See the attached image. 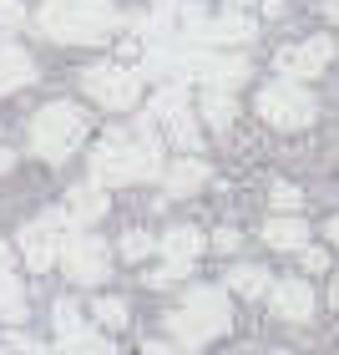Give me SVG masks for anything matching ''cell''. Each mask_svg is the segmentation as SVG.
I'll return each instance as SVG.
<instances>
[{
    "label": "cell",
    "mask_w": 339,
    "mask_h": 355,
    "mask_svg": "<svg viewBox=\"0 0 339 355\" xmlns=\"http://www.w3.org/2000/svg\"><path fill=\"white\" fill-rule=\"evenodd\" d=\"M163 173V137L147 122V112L137 117L132 132H107L91 153V183L102 188H122V183H147V178Z\"/></svg>",
    "instance_id": "cell-1"
},
{
    "label": "cell",
    "mask_w": 339,
    "mask_h": 355,
    "mask_svg": "<svg viewBox=\"0 0 339 355\" xmlns=\"http://www.w3.org/2000/svg\"><path fill=\"white\" fill-rule=\"evenodd\" d=\"M36 26L66 46H102L122 26V15L111 0H46L36 10Z\"/></svg>",
    "instance_id": "cell-2"
},
{
    "label": "cell",
    "mask_w": 339,
    "mask_h": 355,
    "mask_svg": "<svg viewBox=\"0 0 339 355\" xmlns=\"http://www.w3.org/2000/svg\"><path fill=\"white\" fill-rule=\"evenodd\" d=\"M228 325H233L228 295L213 289V284L187 289V300L177 304V310H167V335H172V345H183V350H198L208 340H218Z\"/></svg>",
    "instance_id": "cell-3"
},
{
    "label": "cell",
    "mask_w": 339,
    "mask_h": 355,
    "mask_svg": "<svg viewBox=\"0 0 339 355\" xmlns=\"http://www.w3.org/2000/svg\"><path fill=\"white\" fill-rule=\"evenodd\" d=\"M86 112L71 102H46L36 117H30V153L46 157V163H66V157L86 142Z\"/></svg>",
    "instance_id": "cell-4"
},
{
    "label": "cell",
    "mask_w": 339,
    "mask_h": 355,
    "mask_svg": "<svg viewBox=\"0 0 339 355\" xmlns=\"http://www.w3.org/2000/svg\"><path fill=\"white\" fill-rule=\"evenodd\" d=\"M147 122L157 127V137H167V142H177L183 153H198L203 148V127H198V112L187 107V92L177 87V82H167L163 92L147 102Z\"/></svg>",
    "instance_id": "cell-5"
},
{
    "label": "cell",
    "mask_w": 339,
    "mask_h": 355,
    "mask_svg": "<svg viewBox=\"0 0 339 355\" xmlns=\"http://www.w3.org/2000/svg\"><path fill=\"white\" fill-rule=\"evenodd\" d=\"M258 117H264L268 127H284V132H299V127H309L319 117V102L309 96V87L304 82H268L264 92H258Z\"/></svg>",
    "instance_id": "cell-6"
},
{
    "label": "cell",
    "mask_w": 339,
    "mask_h": 355,
    "mask_svg": "<svg viewBox=\"0 0 339 355\" xmlns=\"http://www.w3.org/2000/svg\"><path fill=\"white\" fill-rule=\"evenodd\" d=\"M203 249H208V239L203 229H192V223H172V229L157 239V254H163V264H157L152 274H142L152 289H163L172 279H183V274H192V264L203 259Z\"/></svg>",
    "instance_id": "cell-7"
},
{
    "label": "cell",
    "mask_w": 339,
    "mask_h": 355,
    "mask_svg": "<svg viewBox=\"0 0 339 355\" xmlns=\"http://www.w3.org/2000/svg\"><path fill=\"white\" fill-rule=\"evenodd\" d=\"M82 92L91 96L96 107H107V112H127V107H137V96H142V76L132 67L96 61V67L82 71Z\"/></svg>",
    "instance_id": "cell-8"
},
{
    "label": "cell",
    "mask_w": 339,
    "mask_h": 355,
    "mask_svg": "<svg viewBox=\"0 0 339 355\" xmlns=\"http://www.w3.org/2000/svg\"><path fill=\"white\" fill-rule=\"evenodd\" d=\"M56 264L66 269V279H71V284H102V279H107V269H111V249H107L96 234L71 229V234H66V244H61V254H56Z\"/></svg>",
    "instance_id": "cell-9"
},
{
    "label": "cell",
    "mask_w": 339,
    "mask_h": 355,
    "mask_svg": "<svg viewBox=\"0 0 339 355\" xmlns=\"http://www.w3.org/2000/svg\"><path fill=\"white\" fill-rule=\"evenodd\" d=\"M71 229H76V223H71L66 214H41V218H30L26 229H21V254H26V264L36 269V274L51 269Z\"/></svg>",
    "instance_id": "cell-10"
},
{
    "label": "cell",
    "mask_w": 339,
    "mask_h": 355,
    "mask_svg": "<svg viewBox=\"0 0 339 355\" xmlns=\"http://www.w3.org/2000/svg\"><path fill=\"white\" fill-rule=\"evenodd\" d=\"M264 300H268V310L284 320V325H309L314 320V284L309 279H299V274H288V279H273L264 289Z\"/></svg>",
    "instance_id": "cell-11"
},
{
    "label": "cell",
    "mask_w": 339,
    "mask_h": 355,
    "mask_svg": "<svg viewBox=\"0 0 339 355\" xmlns=\"http://www.w3.org/2000/svg\"><path fill=\"white\" fill-rule=\"evenodd\" d=\"M329 56H334V41H329V36H309V41L284 46L273 61H279L284 82H314V76L329 67Z\"/></svg>",
    "instance_id": "cell-12"
},
{
    "label": "cell",
    "mask_w": 339,
    "mask_h": 355,
    "mask_svg": "<svg viewBox=\"0 0 339 355\" xmlns=\"http://www.w3.org/2000/svg\"><path fill=\"white\" fill-rule=\"evenodd\" d=\"M163 188H167V198H187V193H198L203 183H208V163L198 153H183L177 163H163Z\"/></svg>",
    "instance_id": "cell-13"
},
{
    "label": "cell",
    "mask_w": 339,
    "mask_h": 355,
    "mask_svg": "<svg viewBox=\"0 0 339 355\" xmlns=\"http://www.w3.org/2000/svg\"><path fill=\"white\" fill-rule=\"evenodd\" d=\"M107 188L102 183H76L71 193H66V218L82 229V223H96V218H107Z\"/></svg>",
    "instance_id": "cell-14"
},
{
    "label": "cell",
    "mask_w": 339,
    "mask_h": 355,
    "mask_svg": "<svg viewBox=\"0 0 339 355\" xmlns=\"http://www.w3.org/2000/svg\"><path fill=\"white\" fill-rule=\"evenodd\" d=\"M198 82H203V87H218V92H238V87L248 82V61H244V56H223V51H213Z\"/></svg>",
    "instance_id": "cell-15"
},
{
    "label": "cell",
    "mask_w": 339,
    "mask_h": 355,
    "mask_svg": "<svg viewBox=\"0 0 339 355\" xmlns=\"http://www.w3.org/2000/svg\"><path fill=\"white\" fill-rule=\"evenodd\" d=\"M30 82H36V61H30L21 46L0 41V92H21Z\"/></svg>",
    "instance_id": "cell-16"
},
{
    "label": "cell",
    "mask_w": 339,
    "mask_h": 355,
    "mask_svg": "<svg viewBox=\"0 0 339 355\" xmlns=\"http://www.w3.org/2000/svg\"><path fill=\"white\" fill-rule=\"evenodd\" d=\"M264 244L268 249H304L309 244V223H304L299 214H273L264 223Z\"/></svg>",
    "instance_id": "cell-17"
},
{
    "label": "cell",
    "mask_w": 339,
    "mask_h": 355,
    "mask_svg": "<svg viewBox=\"0 0 339 355\" xmlns=\"http://www.w3.org/2000/svg\"><path fill=\"white\" fill-rule=\"evenodd\" d=\"M198 112H203V122L208 127H233V117H238V102H233V92H218V87H203V102H198Z\"/></svg>",
    "instance_id": "cell-18"
},
{
    "label": "cell",
    "mask_w": 339,
    "mask_h": 355,
    "mask_svg": "<svg viewBox=\"0 0 339 355\" xmlns=\"http://www.w3.org/2000/svg\"><path fill=\"white\" fill-rule=\"evenodd\" d=\"M61 355H122V350L111 345V340H107L102 330H91V325H82V330L61 335Z\"/></svg>",
    "instance_id": "cell-19"
},
{
    "label": "cell",
    "mask_w": 339,
    "mask_h": 355,
    "mask_svg": "<svg viewBox=\"0 0 339 355\" xmlns=\"http://www.w3.org/2000/svg\"><path fill=\"white\" fill-rule=\"evenodd\" d=\"M228 289H233V295H244V300H264L268 269H258V264H233V269H228Z\"/></svg>",
    "instance_id": "cell-20"
},
{
    "label": "cell",
    "mask_w": 339,
    "mask_h": 355,
    "mask_svg": "<svg viewBox=\"0 0 339 355\" xmlns=\"http://www.w3.org/2000/svg\"><path fill=\"white\" fill-rule=\"evenodd\" d=\"M0 320L6 325H21L26 320V289H21L15 274H0Z\"/></svg>",
    "instance_id": "cell-21"
},
{
    "label": "cell",
    "mask_w": 339,
    "mask_h": 355,
    "mask_svg": "<svg viewBox=\"0 0 339 355\" xmlns=\"http://www.w3.org/2000/svg\"><path fill=\"white\" fill-rule=\"evenodd\" d=\"M91 315H96V325L102 330H122L127 320H132V310H127V300H117V295H102L91 304Z\"/></svg>",
    "instance_id": "cell-22"
},
{
    "label": "cell",
    "mask_w": 339,
    "mask_h": 355,
    "mask_svg": "<svg viewBox=\"0 0 339 355\" xmlns=\"http://www.w3.org/2000/svg\"><path fill=\"white\" fill-rule=\"evenodd\" d=\"M51 320H56V335H71V330L86 325V320H82V304H76V300H56V304H51Z\"/></svg>",
    "instance_id": "cell-23"
},
{
    "label": "cell",
    "mask_w": 339,
    "mask_h": 355,
    "mask_svg": "<svg viewBox=\"0 0 339 355\" xmlns=\"http://www.w3.org/2000/svg\"><path fill=\"white\" fill-rule=\"evenodd\" d=\"M152 249H157V239H152V234H142V229H127V239H122V259H147Z\"/></svg>",
    "instance_id": "cell-24"
},
{
    "label": "cell",
    "mask_w": 339,
    "mask_h": 355,
    "mask_svg": "<svg viewBox=\"0 0 339 355\" xmlns=\"http://www.w3.org/2000/svg\"><path fill=\"white\" fill-rule=\"evenodd\" d=\"M268 198H273V208H279V214H299L304 193H299L294 183H273V188H268Z\"/></svg>",
    "instance_id": "cell-25"
},
{
    "label": "cell",
    "mask_w": 339,
    "mask_h": 355,
    "mask_svg": "<svg viewBox=\"0 0 339 355\" xmlns=\"http://www.w3.org/2000/svg\"><path fill=\"white\" fill-rule=\"evenodd\" d=\"M0 355H46V345L30 340V335H10V340L0 345Z\"/></svg>",
    "instance_id": "cell-26"
},
{
    "label": "cell",
    "mask_w": 339,
    "mask_h": 355,
    "mask_svg": "<svg viewBox=\"0 0 339 355\" xmlns=\"http://www.w3.org/2000/svg\"><path fill=\"white\" fill-rule=\"evenodd\" d=\"M299 264H304V274H324V269H329V254L304 244V249H299Z\"/></svg>",
    "instance_id": "cell-27"
},
{
    "label": "cell",
    "mask_w": 339,
    "mask_h": 355,
    "mask_svg": "<svg viewBox=\"0 0 339 355\" xmlns=\"http://www.w3.org/2000/svg\"><path fill=\"white\" fill-rule=\"evenodd\" d=\"M21 21H26V10L15 6V0H0V31H15Z\"/></svg>",
    "instance_id": "cell-28"
},
{
    "label": "cell",
    "mask_w": 339,
    "mask_h": 355,
    "mask_svg": "<svg viewBox=\"0 0 339 355\" xmlns=\"http://www.w3.org/2000/svg\"><path fill=\"white\" fill-rule=\"evenodd\" d=\"M238 244H244V239H238V229H218V234H213V249H218V254H233Z\"/></svg>",
    "instance_id": "cell-29"
},
{
    "label": "cell",
    "mask_w": 339,
    "mask_h": 355,
    "mask_svg": "<svg viewBox=\"0 0 339 355\" xmlns=\"http://www.w3.org/2000/svg\"><path fill=\"white\" fill-rule=\"evenodd\" d=\"M142 355H172L167 340H142Z\"/></svg>",
    "instance_id": "cell-30"
},
{
    "label": "cell",
    "mask_w": 339,
    "mask_h": 355,
    "mask_svg": "<svg viewBox=\"0 0 339 355\" xmlns=\"http://www.w3.org/2000/svg\"><path fill=\"white\" fill-rule=\"evenodd\" d=\"M0 274H10V244L0 239Z\"/></svg>",
    "instance_id": "cell-31"
},
{
    "label": "cell",
    "mask_w": 339,
    "mask_h": 355,
    "mask_svg": "<svg viewBox=\"0 0 339 355\" xmlns=\"http://www.w3.org/2000/svg\"><path fill=\"white\" fill-rule=\"evenodd\" d=\"M10 163H15V153H10V148H0V173H10Z\"/></svg>",
    "instance_id": "cell-32"
},
{
    "label": "cell",
    "mask_w": 339,
    "mask_h": 355,
    "mask_svg": "<svg viewBox=\"0 0 339 355\" xmlns=\"http://www.w3.org/2000/svg\"><path fill=\"white\" fill-rule=\"evenodd\" d=\"M324 15H329V21H339V0H324Z\"/></svg>",
    "instance_id": "cell-33"
},
{
    "label": "cell",
    "mask_w": 339,
    "mask_h": 355,
    "mask_svg": "<svg viewBox=\"0 0 339 355\" xmlns=\"http://www.w3.org/2000/svg\"><path fill=\"white\" fill-rule=\"evenodd\" d=\"M324 234H329V244H339V218H329V229H324Z\"/></svg>",
    "instance_id": "cell-34"
},
{
    "label": "cell",
    "mask_w": 339,
    "mask_h": 355,
    "mask_svg": "<svg viewBox=\"0 0 339 355\" xmlns=\"http://www.w3.org/2000/svg\"><path fill=\"white\" fill-rule=\"evenodd\" d=\"M228 6H233V10H244V6H248V0H228Z\"/></svg>",
    "instance_id": "cell-35"
},
{
    "label": "cell",
    "mask_w": 339,
    "mask_h": 355,
    "mask_svg": "<svg viewBox=\"0 0 339 355\" xmlns=\"http://www.w3.org/2000/svg\"><path fill=\"white\" fill-rule=\"evenodd\" d=\"M334 304H339V274H334Z\"/></svg>",
    "instance_id": "cell-36"
},
{
    "label": "cell",
    "mask_w": 339,
    "mask_h": 355,
    "mask_svg": "<svg viewBox=\"0 0 339 355\" xmlns=\"http://www.w3.org/2000/svg\"><path fill=\"white\" fill-rule=\"evenodd\" d=\"M268 355H294V350H268Z\"/></svg>",
    "instance_id": "cell-37"
}]
</instances>
